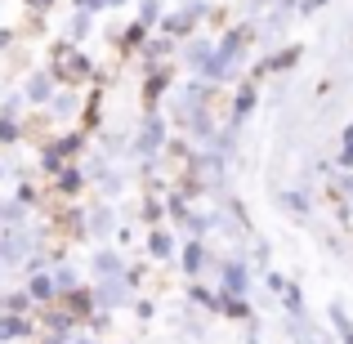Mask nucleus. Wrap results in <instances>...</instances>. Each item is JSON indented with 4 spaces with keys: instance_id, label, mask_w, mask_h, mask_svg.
Instances as JSON below:
<instances>
[{
    "instance_id": "10",
    "label": "nucleus",
    "mask_w": 353,
    "mask_h": 344,
    "mask_svg": "<svg viewBox=\"0 0 353 344\" xmlns=\"http://www.w3.org/2000/svg\"><path fill=\"white\" fill-rule=\"evenodd\" d=\"M152 250H157V255H170V237H165V232H157V237H152Z\"/></svg>"
},
{
    "instance_id": "11",
    "label": "nucleus",
    "mask_w": 353,
    "mask_h": 344,
    "mask_svg": "<svg viewBox=\"0 0 353 344\" xmlns=\"http://www.w3.org/2000/svg\"><path fill=\"white\" fill-rule=\"evenodd\" d=\"M295 5H300V14H318V9L327 5V0H295Z\"/></svg>"
},
{
    "instance_id": "5",
    "label": "nucleus",
    "mask_w": 353,
    "mask_h": 344,
    "mask_svg": "<svg viewBox=\"0 0 353 344\" xmlns=\"http://www.w3.org/2000/svg\"><path fill=\"white\" fill-rule=\"evenodd\" d=\"M14 139H18V121L9 112H0V143H14Z\"/></svg>"
},
{
    "instance_id": "3",
    "label": "nucleus",
    "mask_w": 353,
    "mask_h": 344,
    "mask_svg": "<svg viewBox=\"0 0 353 344\" xmlns=\"http://www.w3.org/2000/svg\"><path fill=\"white\" fill-rule=\"evenodd\" d=\"M161 18H165V5H161V0H139V23H143V27L161 23Z\"/></svg>"
},
{
    "instance_id": "7",
    "label": "nucleus",
    "mask_w": 353,
    "mask_h": 344,
    "mask_svg": "<svg viewBox=\"0 0 353 344\" xmlns=\"http://www.w3.org/2000/svg\"><path fill=\"white\" fill-rule=\"evenodd\" d=\"M68 32L72 36H85L90 32V14H81V9H77V14H72V23H68Z\"/></svg>"
},
{
    "instance_id": "8",
    "label": "nucleus",
    "mask_w": 353,
    "mask_h": 344,
    "mask_svg": "<svg viewBox=\"0 0 353 344\" xmlns=\"http://www.w3.org/2000/svg\"><path fill=\"white\" fill-rule=\"evenodd\" d=\"M59 188H63V192H77V188H81V174H77V170H63V174H59Z\"/></svg>"
},
{
    "instance_id": "2",
    "label": "nucleus",
    "mask_w": 353,
    "mask_h": 344,
    "mask_svg": "<svg viewBox=\"0 0 353 344\" xmlns=\"http://www.w3.org/2000/svg\"><path fill=\"white\" fill-rule=\"evenodd\" d=\"M201 14H206V5H201V0H188L183 9H174V14H165V18H161L165 36H170V41H179V36H188L192 27L201 23Z\"/></svg>"
},
{
    "instance_id": "4",
    "label": "nucleus",
    "mask_w": 353,
    "mask_h": 344,
    "mask_svg": "<svg viewBox=\"0 0 353 344\" xmlns=\"http://www.w3.org/2000/svg\"><path fill=\"white\" fill-rule=\"evenodd\" d=\"M27 99H32V103H45V99H50V77H32L27 81Z\"/></svg>"
},
{
    "instance_id": "1",
    "label": "nucleus",
    "mask_w": 353,
    "mask_h": 344,
    "mask_svg": "<svg viewBox=\"0 0 353 344\" xmlns=\"http://www.w3.org/2000/svg\"><path fill=\"white\" fill-rule=\"evenodd\" d=\"M50 72H54V81H63V85H81V81H90V59L77 50L72 41H59L50 50Z\"/></svg>"
},
{
    "instance_id": "6",
    "label": "nucleus",
    "mask_w": 353,
    "mask_h": 344,
    "mask_svg": "<svg viewBox=\"0 0 353 344\" xmlns=\"http://www.w3.org/2000/svg\"><path fill=\"white\" fill-rule=\"evenodd\" d=\"M250 108H255V85H246V90L237 94V108H233V112H237V117H246Z\"/></svg>"
},
{
    "instance_id": "9",
    "label": "nucleus",
    "mask_w": 353,
    "mask_h": 344,
    "mask_svg": "<svg viewBox=\"0 0 353 344\" xmlns=\"http://www.w3.org/2000/svg\"><path fill=\"white\" fill-rule=\"evenodd\" d=\"M23 5H27V9H32V14H36V18H41V14H50V9H54V5H59V0H23Z\"/></svg>"
},
{
    "instance_id": "12",
    "label": "nucleus",
    "mask_w": 353,
    "mask_h": 344,
    "mask_svg": "<svg viewBox=\"0 0 353 344\" xmlns=\"http://www.w3.org/2000/svg\"><path fill=\"white\" fill-rule=\"evenodd\" d=\"M9 41H14V32H0V50H9Z\"/></svg>"
}]
</instances>
